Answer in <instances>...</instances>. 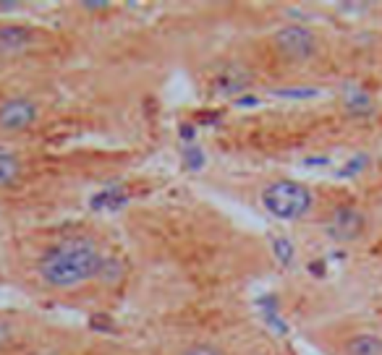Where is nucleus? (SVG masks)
Here are the masks:
<instances>
[{"label":"nucleus","instance_id":"f257e3e1","mask_svg":"<svg viewBox=\"0 0 382 355\" xmlns=\"http://www.w3.org/2000/svg\"><path fill=\"white\" fill-rule=\"evenodd\" d=\"M105 254L89 238H71L47 248L37 264L42 283L53 290H74L79 285L100 277L105 266Z\"/></svg>","mask_w":382,"mask_h":355},{"label":"nucleus","instance_id":"f03ea898","mask_svg":"<svg viewBox=\"0 0 382 355\" xmlns=\"http://www.w3.org/2000/svg\"><path fill=\"white\" fill-rule=\"evenodd\" d=\"M262 207L270 212L275 219L283 222H296L304 219L314 207V193L309 186L298 181H288V178H280V181L270 183L265 191H262Z\"/></svg>","mask_w":382,"mask_h":355},{"label":"nucleus","instance_id":"7ed1b4c3","mask_svg":"<svg viewBox=\"0 0 382 355\" xmlns=\"http://www.w3.org/2000/svg\"><path fill=\"white\" fill-rule=\"evenodd\" d=\"M272 42H275V50L291 63H309L319 53V37L301 24H288L278 29Z\"/></svg>","mask_w":382,"mask_h":355},{"label":"nucleus","instance_id":"20e7f679","mask_svg":"<svg viewBox=\"0 0 382 355\" xmlns=\"http://www.w3.org/2000/svg\"><path fill=\"white\" fill-rule=\"evenodd\" d=\"M39 120V108L29 97H6L0 102V131L3 134H24Z\"/></svg>","mask_w":382,"mask_h":355},{"label":"nucleus","instance_id":"39448f33","mask_svg":"<svg viewBox=\"0 0 382 355\" xmlns=\"http://www.w3.org/2000/svg\"><path fill=\"white\" fill-rule=\"evenodd\" d=\"M364 228V217L354 209H340L336 212V217L330 222V230L338 240H354Z\"/></svg>","mask_w":382,"mask_h":355},{"label":"nucleus","instance_id":"423d86ee","mask_svg":"<svg viewBox=\"0 0 382 355\" xmlns=\"http://www.w3.org/2000/svg\"><path fill=\"white\" fill-rule=\"evenodd\" d=\"M343 355H382V335L356 332L343 342Z\"/></svg>","mask_w":382,"mask_h":355},{"label":"nucleus","instance_id":"0eeeda50","mask_svg":"<svg viewBox=\"0 0 382 355\" xmlns=\"http://www.w3.org/2000/svg\"><path fill=\"white\" fill-rule=\"evenodd\" d=\"M29 47V32L19 27L0 29V55H19Z\"/></svg>","mask_w":382,"mask_h":355},{"label":"nucleus","instance_id":"6e6552de","mask_svg":"<svg viewBox=\"0 0 382 355\" xmlns=\"http://www.w3.org/2000/svg\"><path fill=\"white\" fill-rule=\"evenodd\" d=\"M21 178V162L13 155H0V188H8Z\"/></svg>","mask_w":382,"mask_h":355},{"label":"nucleus","instance_id":"1a4fd4ad","mask_svg":"<svg viewBox=\"0 0 382 355\" xmlns=\"http://www.w3.org/2000/svg\"><path fill=\"white\" fill-rule=\"evenodd\" d=\"M178 355H223L215 345L210 342H194V345H186Z\"/></svg>","mask_w":382,"mask_h":355}]
</instances>
